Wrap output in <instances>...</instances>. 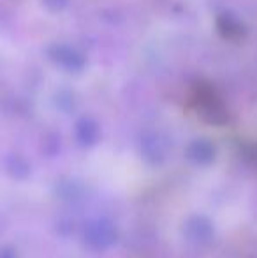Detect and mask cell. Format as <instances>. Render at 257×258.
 Wrapping results in <instances>:
<instances>
[{"label": "cell", "mask_w": 257, "mask_h": 258, "mask_svg": "<svg viewBox=\"0 0 257 258\" xmlns=\"http://www.w3.org/2000/svg\"><path fill=\"white\" fill-rule=\"evenodd\" d=\"M42 6L49 13H62L65 7L69 6V0H42Z\"/></svg>", "instance_id": "obj_5"}, {"label": "cell", "mask_w": 257, "mask_h": 258, "mask_svg": "<svg viewBox=\"0 0 257 258\" xmlns=\"http://www.w3.org/2000/svg\"><path fill=\"white\" fill-rule=\"evenodd\" d=\"M46 54H48V58L57 67L64 69L67 72L78 74V72H81L86 67V58L83 56V53L78 51L74 46L65 44V42L52 44L46 49Z\"/></svg>", "instance_id": "obj_2"}, {"label": "cell", "mask_w": 257, "mask_h": 258, "mask_svg": "<svg viewBox=\"0 0 257 258\" xmlns=\"http://www.w3.org/2000/svg\"><path fill=\"white\" fill-rule=\"evenodd\" d=\"M194 104L201 119L212 125H224L229 119V112L217 92L208 85H197L194 90Z\"/></svg>", "instance_id": "obj_1"}, {"label": "cell", "mask_w": 257, "mask_h": 258, "mask_svg": "<svg viewBox=\"0 0 257 258\" xmlns=\"http://www.w3.org/2000/svg\"><path fill=\"white\" fill-rule=\"evenodd\" d=\"M78 132L83 139H92V137L95 136V125H93L90 119H83L78 125Z\"/></svg>", "instance_id": "obj_4"}, {"label": "cell", "mask_w": 257, "mask_h": 258, "mask_svg": "<svg viewBox=\"0 0 257 258\" xmlns=\"http://www.w3.org/2000/svg\"><path fill=\"white\" fill-rule=\"evenodd\" d=\"M215 27H217V32L220 34V37L231 42H240L241 39H245V35H247V27H245V23L236 14L231 13V11L220 13L219 16H217Z\"/></svg>", "instance_id": "obj_3"}]
</instances>
